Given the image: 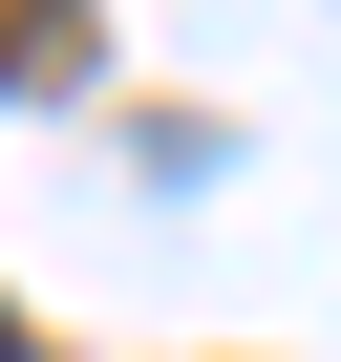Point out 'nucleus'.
I'll list each match as a JSON object with an SVG mask.
<instances>
[{
    "label": "nucleus",
    "mask_w": 341,
    "mask_h": 362,
    "mask_svg": "<svg viewBox=\"0 0 341 362\" xmlns=\"http://www.w3.org/2000/svg\"><path fill=\"white\" fill-rule=\"evenodd\" d=\"M0 362H22V320H0Z\"/></svg>",
    "instance_id": "nucleus-1"
},
{
    "label": "nucleus",
    "mask_w": 341,
    "mask_h": 362,
    "mask_svg": "<svg viewBox=\"0 0 341 362\" xmlns=\"http://www.w3.org/2000/svg\"><path fill=\"white\" fill-rule=\"evenodd\" d=\"M0 22H22V0H0Z\"/></svg>",
    "instance_id": "nucleus-2"
}]
</instances>
